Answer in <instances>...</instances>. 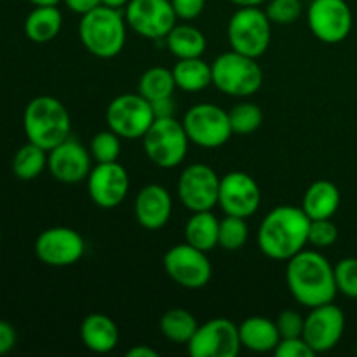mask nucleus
<instances>
[{
  "label": "nucleus",
  "mask_w": 357,
  "mask_h": 357,
  "mask_svg": "<svg viewBox=\"0 0 357 357\" xmlns=\"http://www.w3.org/2000/svg\"><path fill=\"white\" fill-rule=\"evenodd\" d=\"M286 282L293 298L303 307H319L337 296L335 267L317 251L302 250L288 260Z\"/></svg>",
  "instance_id": "obj_1"
},
{
  "label": "nucleus",
  "mask_w": 357,
  "mask_h": 357,
  "mask_svg": "<svg viewBox=\"0 0 357 357\" xmlns=\"http://www.w3.org/2000/svg\"><path fill=\"white\" fill-rule=\"evenodd\" d=\"M310 218L302 208L279 206L272 209L258 229V248L272 260H289L309 243Z\"/></svg>",
  "instance_id": "obj_2"
},
{
  "label": "nucleus",
  "mask_w": 357,
  "mask_h": 357,
  "mask_svg": "<svg viewBox=\"0 0 357 357\" xmlns=\"http://www.w3.org/2000/svg\"><path fill=\"white\" fill-rule=\"evenodd\" d=\"M23 128L28 142L44 150L70 138L72 121L65 105L52 96H37L26 105L23 114Z\"/></svg>",
  "instance_id": "obj_3"
},
{
  "label": "nucleus",
  "mask_w": 357,
  "mask_h": 357,
  "mask_svg": "<svg viewBox=\"0 0 357 357\" xmlns=\"http://www.w3.org/2000/svg\"><path fill=\"white\" fill-rule=\"evenodd\" d=\"M126 17L121 9L98 6L84 14L79 24V37L93 56L110 59L121 54L126 44Z\"/></svg>",
  "instance_id": "obj_4"
},
{
  "label": "nucleus",
  "mask_w": 357,
  "mask_h": 357,
  "mask_svg": "<svg viewBox=\"0 0 357 357\" xmlns=\"http://www.w3.org/2000/svg\"><path fill=\"white\" fill-rule=\"evenodd\" d=\"M211 73L213 84L229 96H251L264 84V72L257 63V58H250L237 51L218 56L211 63Z\"/></svg>",
  "instance_id": "obj_5"
},
{
  "label": "nucleus",
  "mask_w": 357,
  "mask_h": 357,
  "mask_svg": "<svg viewBox=\"0 0 357 357\" xmlns=\"http://www.w3.org/2000/svg\"><path fill=\"white\" fill-rule=\"evenodd\" d=\"M142 139L146 157L162 169L180 166L187 157L190 143L183 122L174 117L155 119Z\"/></svg>",
  "instance_id": "obj_6"
},
{
  "label": "nucleus",
  "mask_w": 357,
  "mask_h": 357,
  "mask_svg": "<svg viewBox=\"0 0 357 357\" xmlns=\"http://www.w3.org/2000/svg\"><path fill=\"white\" fill-rule=\"evenodd\" d=\"M227 35L232 51L260 58L271 45L272 21L260 6L239 7L230 17Z\"/></svg>",
  "instance_id": "obj_7"
},
{
  "label": "nucleus",
  "mask_w": 357,
  "mask_h": 357,
  "mask_svg": "<svg viewBox=\"0 0 357 357\" xmlns=\"http://www.w3.org/2000/svg\"><path fill=\"white\" fill-rule=\"evenodd\" d=\"M181 122L188 139L202 149H218L234 135L229 112L213 103L194 105Z\"/></svg>",
  "instance_id": "obj_8"
},
{
  "label": "nucleus",
  "mask_w": 357,
  "mask_h": 357,
  "mask_svg": "<svg viewBox=\"0 0 357 357\" xmlns=\"http://www.w3.org/2000/svg\"><path fill=\"white\" fill-rule=\"evenodd\" d=\"M155 121L152 103L142 94H121L107 108V124L124 139L143 138Z\"/></svg>",
  "instance_id": "obj_9"
},
{
  "label": "nucleus",
  "mask_w": 357,
  "mask_h": 357,
  "mask_svg": "<svg viewBox=\"0 0 357 357\" xmlns=\"http://www.w3.org/2000/svg\"><path fill=\"white\" fill-rule=\"evenodd\" d=\"M124 17L132 31L150 40L166 38L178 20L171 0H129Z\"/></svg>",
  "instance_id": "obj_10"
},
{
  "label": "nucleus",
  "mask_w": 357,
  "mask_h": 357,
  "mask_svg": "<svg viewBox=\"0 0 357 357\" xmlns=\"http://www.w3.org/2000/svg\"><path fill=\"white\" fill-rule=\"evenodd\" d=\"M187 349L192 357H236L243 349L239 326L225 317L208 321L197 328Z\"/></svg>",
  "instance_id": "obj_11"
},
{
  "label": "nucleus",
  "mask_w": 357,
  "mask_h": 357,
  "mask_svg": "<svg viewBox=\"0 0 357 357\" xmlns=\"http://www.w3.org/2000/svg\"><path fill=\"white\" fill-rule=\"evenodd\" d=\"M164 268L176 284L187 289H201L211 281L213 267L206 251L188 243L176 244L164 255Z\"/></svg>",
  "instance_id": "obj_12"
},
{
  "label": "nucleus",
  "mask_w": 357,
  "mask_h": 357,
  "mask_svg": "<svg viewBox=\"0 0 357 357\" xmlns=\"http://www.w3.org/2000/svg\"><path fill=\"white\" fill-rule=\"evenodd\" d=\"M310 31L324 44H340L352 30V10L345 0H312L307 9Z\"/></svg>",
  "instance_id": "obj_13"
},
{
  "label": "nucleus",
  "mask_w": 357,
  "mask_h": 357,
  "mask_svg": "<svg viewBox=\"0 0 357 357\" xmlns=\"http://www.w3.org/2000/svg\"><path fill=\"white\" fill-rule=\"evenodd\" d=\"M220 178L206 164H190L178 180V195L181 204L192 213L211 211L218 204Z\"/></svg>",
  "instance_id": "obj_14"
},
{
  "label": "nucleus",
  "mask_w": 357,
  "mask_h": 357,
  "mask_svg": "<svg viewBox=\"0 0 357 357\" xmlns=\"http://www.w3.org/2000/svg\"><path fill=\"white\" fill-rule=\"evenodd\" d=\"M86 243L77 230L68 227H51L35 241V255L49 267H70L84 257Z\"/></svg>",
  "instance_id": "obj_15"
},
{
  "label": "nucleus",
  "mask_w": 357,
  "mask_h": 357,
  "mask_svg": "<svg viewBox=\"0 0 357 357\" xmlns=\"http://www.w3.org/2000/svg\"><path fill=\"white\" fill-rule=\"evenodd\" d=\"M260 202V187L248 173L232 171L220 180L218 206L225 215L250 218L258 211Z\"/></svg>",
  "instance_id": "obj_16"
},
{
  "label": "nucleus",
  "mask_w": 357,
  "mask_h": 357,
  "mask_svg": "<svg viewBox=\"0 0 357 357\" xmlns=\"http://www.w3.org/2000/svg\"><path fill=\"white\" fill-rule=\"evenodd\" d=\"M344 312L340 307L330 302L310 309V314L305 317L303 338L316 354H321V352H328L337 347L340 338L344 337Z\"/></svg>",
  "instance_id": "obj_17"
},
{
  "label": "nucleus",
  "mask_w": 357,
  "mask_h": 357,
  "mask_svg": "<svg viewBox=\"0 0 357 357\" xmlns=\"http://www.w3.org/2000/svg\"><path fill=\"white\" fill-rule=\"evenodd\" d=\"M129 190V174L124 166L115 162L96 164L87 176V192L91 201L103 209L122 204Z\"/></svg>",
  "instance_id": "obj_18"
},
{
  "label": "nucleus",
  "mask_w": 357,
  "mask_h": 357,
  "mask_svg": "<svg viewBox=\"0 0 357 357\" xmlns=\"http://www.w3.org/2000/svg\"><path fill=\"white\" fill-rule=\"evenodd\" d=\"M93 155L77 139L66 138L47 152V169L54 180L75 185L87 180L91 173Z\"/></svg>",
  "instance_id": "obj_19"
},
{
  "label": "nucleus",
  "mask_w": 357,
  "mask_h": 357,
  "mask_svg": "<svg viewBox=\"0 0 357 357\" xmlns=\"http://www.w3.org/2000/svg\"><path fill=\"white\" fill-rule=\"evenodd\" d=\"M173 211L171 195L162 185L150 183L139 190L135 202V215L146 230H159L169 222Z\"/></svg>",
  "instance_id": "obj_20"
},
{
  "label": "nucleus",
  "mask_w": 357,
  "mask_h": 357,
  "mask_svg": "<svg viewBox=\"0 0 357 357\" xmlns=\"http://www.w3.org/2000/svg\"><path fill=\"white\" fill-rule=\"evenodd\" d=\"M80 338L91 352L107 354L119 344V328L105 314H89L80 324Z\"/></svg>",
  "instance_id": "obj_21"
},
{
  "label": "nucleus",
  "mask_w": 357,
  "mask_h": 357,
  "mask_svg": "<svg viewBox=\"0 0 357 357\" xmlns=\"http://www.w3.org/2000/svg\"><path fill=\"white\" fill-rule=\"evenodd\" d=\"M241 345L253 352H274L281 342L278 324L261 316L248 317L239 326Z\"/></svg>",
  "instance_id": "obj_22"
},
{
  "label": "nucleus",
  "mask_w": 357,
  "mask_h": 357,
  "mask_svg": "<svg viewBox=\"0 0 357 357\" xmlns=\"http://www.w3.org/2000/svg\"><path fill=\"white\" fill-rule=\"evenodd\" d=\"M340 206V190L328 180L314 181L303 195L302 209L310 220L331 218Z\"/></svg>",
  "instance_id": "obj_23"
},
{
  "label": "nucleus",
  "mask_w": 357,
  "mask_h": 357,
  "mask_svg": "<svg viewBox=\"0 0 357 357\" xmlns=\"http://www.w3.org/2000/svg\"><path fill=\"white\" fill-rule=\"evenodd\" d=\"M63 14L56 6H35L24 20V33L35 44H47L58 37Z\"/></svg>",
  "instance_id": "obj_24"
},
{
  "label": "nucleus",
  "mask_w": 357,
  "mask_h": 357,
  "mask_svg": "<svg viewBox=\"0 0 357 357\" xmlns=\"http://www.w3.org/2000/svg\"><path fill=\"white\" fill-rule=\"evenodd\" d=\"M220 222L211 211H195L185 225V239L201 251H211L218 246Z\"/></svg>",
  "instance_id": "obj_25"
},
{
  "label": "nucleus",
  "mask_w": 357,
  "mask_h": 357,
  "mask_svg": "<svg viewBox=\"0 0 357 357\" xmlns=\"http://www.w3.org/2000/svg\"><path fill=\"white\" fill-rule=\"evenodd\" d=\"M164 40L171 54L178 59L201 58L206 51L204 33L192 24H174Z\"/></svg>",
  "instance_id": "obj_26"
},
{
  "label": "nucleus",
  "mask_w": 357,
  "mask_h": 357,
  "mask_svg": "<svg viewBox=\"0 0 357 357\" xmlns=\"http://www.w3.org/2000/svg\"><path fill=\"white\" fill-rule=\"evenodd\" d=\"M174 82L185 93H199L213 84L211 65L201 58L178 59L173 68Z\"/></svg>",
  "instance_id": "obj_27"
},
{
  "label": "nucleus",
  "mask_w": 357,
  "mask_h": 357,
  "mask_svg": "<svg viewBox=\"0 0 357 357\" xmlns=\"http://www.w3.org/2000/svg\"><path fill=\"white\" fill-rule=\"evenodd\" d=\"M47 167V150L28 142L21 146L13 159V173L17 180L31 181L40 176Z\"/></svg>",
  "instance_id": "obj_28"
},
{
  "label": "nucleus",
  "mask_w": 357,
  "mask_h": 357,
  "mask_svg": "<svg viewBox=\"0 0 357 357\" xmlns=\"http://www.w3.org/2000/svg\"><path fill=\"white\" fill-rule=\"evenodd\" d=\"M174 89H176V82H174L173 70H167L164 66L149 68L138 82V93L150 103L162 98H171Z\"/></svg>",
  "instance_id": "obj_29"
},
{
  "label": "nucleus",
  "mask_w": 357,
  "mask_h": 357,
  "mask_svg": "<svg viewBox=\"0 0 357 357\" xmlns=\"http://www.w3.org/2000/svg\"><path fill=\"white\" fill-rule=\"evenodd\" d=\"M197 328L199 324L195 317L185 309H171L160 317V333L174 344L187 345Z\"/></svg>",
  "instance_id": "obj_30"
},
{
  "label": "nucleus",
  "mask_w": 357,
  "mask_h": 357,
  "mask_svg": "<svg viewBox=\"0 0 357 357\" xmlns=\"http://www.w3.org/2000/svg\"><path fill=\"white\" fill-rule=\"evenodd\" d=\"M250 229H248L246 218L241 216L227 215L220 222L218 230V246H222L227 251H237L246 244Z\"/></svg>",
  "instance_id": "obj_31"
},
{
  "label": "nucleus",
  "mask_w": 357,
  "mask_h": 357,
  "mask_svg": "<svg viewBox=\"0 0 357 357\" xmlns=\"http://www.w3.org/2000/svg\"><path fill=\"white\" fill-rule=\"evenodd\" d=\"M230 126H232L234 135H251L257 131L264 122V112L255 103H239L229 112Z\"/></svg>",
  "instance_id": "obj_32"
},
{
  "label": "nucleus",
  "mask_w": 357,
  "mask_h": 357,
  "mask_svg": "<svg viewBox=\"0 0 357 357\" xmlns=\"http://www.w3.org/2000/svg\"><path fill=\"white\" fill-rule=\"evenodd\" d=\"M89 152L98 164L115 162L121 155V136L115 135L112 129L98 132L91 139Z\"/></svg>",
  "instance_id": "obj_33"
},
{
  "label": "nucleus",
  "mask_w": 357,
  "mask_h": 357,
  "mask_svg": "<svg viewBox=\"0 0 357 357\" xmlns=\"http://www.w3.org/2000/svg\"><path fill=\"white\" fill-rule=\"evenodd\" d=\"M337 289L349 298H357V258H344L335 265Z\"/></svg>",
  "instance_id": "obj_34"
},
{
  "label": "nucleus",
  "mask_w": 357,
  "mask_h": 357,
  "mask_svg": "<svg viewBox=\"0 0 357 357\" xmlns=\"http://www.w3.org/2000/svg\"><path fill=\"white\" fill-rule=\"evenodd\" d=\"M303 6L300 0H271L265 9L268 20L275 24H291L302 16Z\"/></svg>",
  "instance_id": "obj_35"
},
{
  "label": "nucleus",
  "mask_w": 357,
  "mask_h": 357,
  "mask_svg": "<svg viewBox=\"0 0 357 357\" xmlns=\"http://www.w3.org/2000/svg\"><path fill=\"white\" fill-rule=\"evenodd\" d=\"M338 229L330 218L323 220H310L309 227V244L314 248H330L337 243Z\"/></svg>",
  "instance_id": "obj_36"
},
{
  "label": "nucleus",
  "mask_w": 357,
  "mask_h": 357,
  "mask_svg": "<svg viewBox=\"0 0 357 357\" xmlns=\"http://www.w3.org/2000/svg\"><path fill=\"white\" fill-rule=\"evenodd\" d=\"M278 330L281 338H295V337H303V326H305V319L302 317V314L296 312V310H282L279 314L278 321Z\"/></svg>",
  "instance_id": "obj_37"
},
{
  "label": "nucleus",
  "mask_w": 357,
  "mask_h": 357,
  "mask_svg": "<svg viewBox=\"0 0 357 357\" xmlns=\"http://www.w3.org/2000/svg\"><path fill=\"white\" fill-rule=\"evenodd\" d=\"M274 354L278 357H314L316 352L312 351L303 337L295 338H281V342L275 347Z\"/></svg>",
  "instance_id": "obj_38"
},
{
  "label": "nucleus",
  "mask_w": 357,
  "mask_h": 357,
  "mask_svg": "<svg viewBox=\"0 0 357 357\" xmlns=\"http://www.w3.org/2000/svg\"><path fill=\"white\" fill-rule=\"evenodd\" d=\"M171 3L178 20L185 21L199 17L206 7V0H171Z\"/></svg>",
  "instance_id": "obj_39"
},
{
  "label": "nucleus",
  "mask_w": 357,
  "mask_h": 357,
  "mask_svg": "<svg viewBox=\"0 0 357 357\" xmlns=\"http://www.w3.org/2000/svg\"><path fill=\"white\" fill-rule=\"evenodd\" d=\"M16 330L13 328V324L6 323V321H0V356L13 351L14 345H16Z\"/></svg>",
  "instance_id": "obj_40"
},
{
  "label": "nucleus",
  "mask_w": 357,
  "mask_h": 357,
  "mask_svg": "<svg viewBox=\"0 0 357 357\" xmlns=\"http://www.w3.org/2000/svg\"><path fill=\"white\" fill-rule=\"evenodd\" d=\"M152 110L155 119H167L174 117V101L173 96L162 98V100L152 101Z\"/></svg>",
  "instance_id": "obj_41"
},
{
  "label": "nucleus",
  "mask_w": 357,
  "mask_h": 357,
  "mask_svg": "<svg viewBox=\"0 0 357 357\" xmlns=\"http://www.w3.org/2000/svg\"><path fill=\"white\" fill-rule=\"evenodd\" d=\"M63 2L66 3V7H68L72 13L80 14V16H84V14H87L89 10L101 6V0H63Z\"/></svg>",
  "instance_id": "obj_42"
},
{
  "label": "nucleus",
  "mask_w": 357,
  "mask_h": 357,
  "mask_svg": "<svg viewBox=\"0 0 357 357\" xmlns=\"http://www.w3.org/2000/svg\"><path fill=\"white\" fill-rule=\"evenodd\" d=\"M128 357H159V352L155 349L149 347V345H135L132 349H129Z\"/></svg>",
  "instance_id": "obj_43"
},
{
  "label": "nucleus",
  "mask_w": 357,
  "mask_h": 357,
  "mask_svg": "<svg viewBox=\"0 0 357 357\" xmlns=\"http://www.w3.org/2000/svg\"><path fill=\"white\" fill-rule=\"evenodd\" d=\"M229 2H232L237 7H257L267 2V0H229Z\"/></svg>",
  "instance_id": "obj_44"
},
{
  "label": "nucleus",
  "mask_w": 357,
  "mask_h": 357,
  "mask_svg": "<svg viewBox=\"0 0 357 357\" xmlns=\"http://www.w3.org/2000/svg\"><path fill=\"white\" fill-rule=\"evenodd\" d=\"M101 3L108 7H114V9H122V7L128 6L129 0H101Z\"/></svg>",
  "instance_id": "obj_45"
},
{
  "label": "nucleus",
  "mask_w": 357,
  "mask_h": 357,
  "mask_svg": "<svg viewBox=\"0 0 357 357\" xmlns=\"http://www.w3.org/2000/svg\"><path fill=\"white\" fill-rule=\"evenodd\" d=\"M28 2H31L33 6H58L61 0H28Z\"/></svg>",
  "instance_id": "obj_46"
},
{
  "label": "nucleus",
  "mask_w": 357,
  "mask_h": 357,
  "mask_svg": "<svg viewBox=\"0 0 357 357\" xmlns=\"http://www.w3.org/2000/svg\"><path fill=\"white\" fill-rule=\"evenodd\" d=\"M0 239H2V230H0Z\"/></svg>",
  "instance_id": "obj_47"
}]
</instances>
